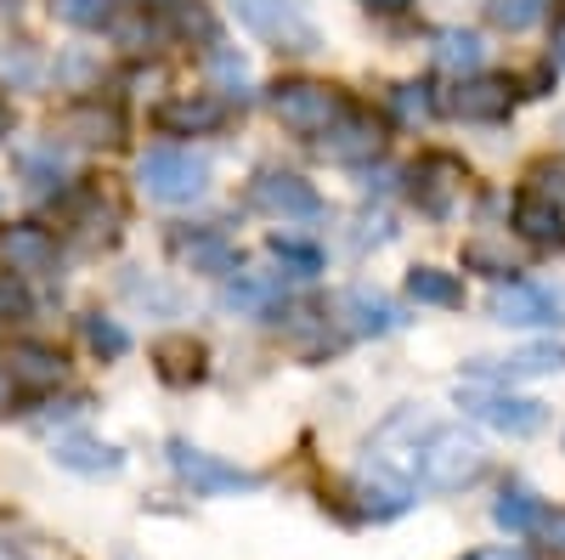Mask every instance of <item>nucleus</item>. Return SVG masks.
Segmentation results:
<instances>
[{
	"instance_id": "obj_37",
	"label": "nucleus",
	"mask_w": 565,
	"mask_h": 560,
	"mask_svg": "<svg viewBox=\"0 0 565 560\" xmlns=\"http://www.w3.org/2000/svg\"><path fill=\"white\" fill-rule=\"evenodd\" d=\"M559 63H565V40H559Z\"/></svg>"
},
{
	"instance_id": "obj_7",
	"label": "nucleus",
	"mask_w": 565,
	"mask_h": 560,
	"mask_svg": "<svg viewBox=\"0 0 565 560\" xmlns=\"http://www.w3.org/2000/svg\"><path fill=\"white\" fill-rule=\"evenodd\" d=\"M487 311L503 323V329H559L565 323L559 295L543 289V284H498Z\"/></svg>"
},
{
	"instance_id": "obj_1",
	"label": "nucleus",
	"mask_w": 565,
	"mask_h": 560,
	"mask_svg": "<svg viewBox=\"0 0 565 560\" xmlns=\"http://www.w3.org/2000/svg\"><path fill=\"white\" fill-rule=\"evenodd\" d=\"M487 471V447L469 436L463 425H436L418 436V453H413V487H424V493H458V487H469Z\"/></svg>"
},
{
	"instance_id": "obj_34",
	"label": "nucleus",
	"mask_w": 565,
	"mask_h": 560,
	"mask_svg": "<svg viewBox=\"0 0 565 560\" xmlns=\"http://www.w3.org/2000/svg\"><path fill=\"white\" fill-rule=\"evenodd\" d=\"M12 130V114H7V103H0V136H7Z\"/></svg>"
},
{
	"instance_id": "obj_3",
	"label": "nucleus",
	"mask_w": 565,
	"mask_h": 560,
	"mask_svg": "<svg viewBox=\"0 0 565 560\" xmlns=\"http://www.w3.org/2000/svg\"><path fill=\"white\" fill-rule=\"evenodd\" d=\"M136 176H141V193L159 199V204H193V199L210 193V159L193 154V148H153V154H141Z\"/></svg>"
},
{
	"instance_id": "obj_21",
	"label": "nucleus",
	"mask_w": 565,
	"mask_h": 560,
	"mask_svg": "<svg viewBox=\"0 0 565 560\" xmlns=\"http://www.w3.org/2000/svg\"><path fill=\"white\" fill-rule=\"evenodd\" d=\"M481 34H463V29H447V34H436V63L441 68H452V74H476L481 68Z\"/></svg>"
},
{
	"instance_id": "obj_18",
	"label": "nucleus",
	"mask_w": 565,
	"mask_h": 560,
	"mask_svg": "<svg viewBox=\"0 0 565 560\" xmlns=\"http://www.w3.org/2000/svg\"><path fill=\"white\" fill-rule=\"evenodd\" d=\"M452 114H463V119H503L509 114V85H498V80L458 85L452 91Z\"/></svg>"
},
{
	"instance_id": "obj_30",
	"label": "nucleus",
	"mask_w": 565,
	"mask_h": 560,
	"mask_svg": "<svg viewBox=\"0 0 565 560\" xmlns=\"http://www.w3.org/2000/svg\"><path fill=\"white\" fill-rule=\"evenodd\" d=\"M29 311V295L18 284V272H0V317H23Z\"/></svg>"
},
{
	"instance_id": "obj_36",
	"label": "nucleus",
	"mask_w": 565,
	"mask_h": 560,
	"mask_svg": "<svg viewBox=\"0 0 565 560\" xmlns=\"http://www.w3.org/2000/svg\"><path fill=\"white\" fill-rule=\"evenodd\" d=\"M153 7H175V0H153Z\"/></svg>"
},
{
	"instance_id": "obj_23",
	"label": "nucleus",
	"mask_w": 565,
	"mask_h": 560,
	"mask_svg": "<svg viewBox=\"0 0 565 560\" xmlns=\"http://www.w3.org/2000/svg\"><path fill=\"white\" fill-rule=\"evenodd\" d=\"M565 368V346H526V351H514L509 368H503V380H532V373H559Z\"/></svg>"
},
{
	"instance_id": "obj_24",
	"label": "nucleus",
	"mask_w": 565,
	"mask_h": 560,
	"mask_svg": "<svg viewBox=\"0 0 565 560\" xmlns=\"http://www.w3.org/2000/svg\"><path fill=\"white\" fill-rule=\"evenodd\" d=\"M52 18L68 23V29H108L114 0H52Z\"/></svg>"
},
{
	"instance_id": "obj_10",
	"label": "nucleus",
	"mask_w": 565,
	"mask_h": 560,
	"mask_svg": "<svg viewBox=\"0 0 565 560\" xmlns=\"http://www.w3.org/2000/svg\"><path fill=\"white\" fill-rule=\"evenodd\" d=\"M0 373H7L18 391H52V385H63L68 362H63L57 346H45V340H18L7 351V362H0Z\"/></svg>"
},
{
	"instance_id": "obj_38",
	"label": "nucleus",
	"mask_w": 565,
	"mask_h": 560,
	"mask_svg": "<svg viewBox=\"0 0 565 560\" xmlns=\"http://www.w3.org/2000/svg\"><path fill=\"white\" fill-rule=\"evenodd\" d=\"M503 560H526V554H503Z\"/></svg>"
},
{
	"instance_id": "obj_28",
	"label": "nucleus",
	"mask_w": 565,
	"mask_h": 560,
	"mask_svg": "<svg viewBox=\"0 0 565 560\" xmlns=\"http://www.w3.org/2000/svg\"><path fill=\"white\" fill-rule=\"evenodd\" d=\"M271 300H277L271 284H244L238 277V284L226 289V306H244V311H271Z\"/></svg>"
},
{
	"instance_id": "obj_2",
	"label": "nucleus",
	"mask_w": 565,
	"mask_h": 560,
	"mask_svg": "<svg viewBox=\"0 0 565 560\" xmlns=\"http://www.w3.org/2000/svg\"><path fill=\"white\" fill-rule=\"evenodd\" d=\"M266 108L289 125L295 136H328L340 119H345V97L334 85H322V80H277L266 91Z\"/></svg>"
},
{
	"instance_id": "obj_27",
	"label": "nucleus",
	"mask_w": 565,
	"mask_h": 560,
	"mask_svg": "<svg viewBox=\"0 0 565 560\" xmlns=\"http://www.w3.org/2000/svg\"><path fill=\"white\" fill-rule=\"evenodd\" d=\"M85 340L97 346L103 357H125V351H130V335L119 329L114 317H85Z\"/></svg>"
},
{
	"instance_id": "obj_25",
	"label": "nucleus",
	"mask_w": 565,
	"mask_h": 560,
	"mask_svg": "<svg viewBox=\"0 0 565 560\" xmlns=\"http://www.w3.org/2000/svg\"><path fill=\"white\" fill-rule=\"evenodd\" d=\"M40 80V57L29 52V45H7L0 40V85H34Z\"/></svg>"
},
{
	"instance_id": "obj_13",
	"label": "nucleus",
	"mask_w": 565,
	"mask_h": 560,
	"mask_svg": "<svg viewBox=\"0 0 565 560\" xmlns=\"http://www.w3.org/2000/svg\"><path fill=\"white\" fill-rule=\"evenodd\" d=\"M221 119H226V103H221V97H175V103L159 108V125H164L170 136H204V130H215Z\"/></svg>"
},
{
	"instance_id": "obj_12",
	"label": "nucleus",
	"mask_w": 565,
	"mask_h": 560,
	"mask_svg": "<svg viewBox=\"0 0 565 560\" xmlns=\"http://www.w3.org/2000/svg\"><path fill=\"white\" fill-rule=\"evenodd\" d=\"M52 453H57L63 471H79V476H114V471H125V453H119V447H108V442H97V436H79V431L57 436Z\"/></svg>"
},
{
	"instance_id": "obj_29",
	"label": "nucleus",
	"mask_w": 565,
	"mask_h": 560,
	"mask_svg": "<svg viewBox=\"0 0 565 560\" xmlns=\"http://www.w3.org/2000/svg\"><path fill=\"white\" fill-rule=\"evenodd\" d=\"M487 12H492L498 29H526V23L537 18V0H492Z\"/></svg>"
},
{
	"instance_id": "obj_8",
	"label": "nucleus",
	"mask_w": 565,
	"mask_h": 560,
	"mask_svg": "<svg viewBox=\"0 0 565 560\" xmlns=\"http://www.w3.org/2000/svg\"><path fill=\"white\" fill-rule=\"evenodd\" d=\"M249 199H255V210H266V215H277V221H317V215H322V193H317L306 176H295V170H266V176H255Z\"/></svg>"
},
{
	"instance_id": "obj_32",
	"label": "nucleus",
	"mask_w": 565,
	"mask_h": 560,
	"mask_svg": "<svg viewBox=\"0 0 565 560\" xmlns=\"http://www.w3.org/2000/svg\"><path fill=\"white\" fill-rule=\"evenodd\" d=\"M537 532L548 538V549H559V554H565V509H554V516H543V521H537Z\"/></svg>"
},
{
	"instance_id": "obj_5",
	"label": "nucleus",
	"mask_w": 565,
	"mask_h": 560,
	"mask_svg": "<svg viewBox=\"0 0 565 560\" xmlns=\"http://www.w3.org/2000/svg\"><path fill=\"white\" fill-rule=\"evenodd\" d=\"M164 453H170V471L193 487V493H204V498L255 493V487H260L255 471H238V464H226V458H215V453H204V447H193V442H170Z\"/></svg>"
},
{
	"instance_id": "obj_35",
	"label": "nucleus",
	"mask_w": 565,
	"mask_h": 560,
	"mask_svg": "<svg viewBox=\"0 0 565 560\" xmlns=\"http://www.w3.org/2000/svg\"><path fill=\"white\" fill-rule=\"evenodd\" d=\"M0 402H7V373H0Z\"/></svg>"
},
{
	"instance_id": "obj_14",
	"label": "nucleus",
	"mask_w": 565,
	"mask_h": 560,
	"mask_svg": "<svg viewBox=\"0 0 565 560\" xmlns=\"http://www.w3.org/2000/svg\"><path fill=\"white\" fill-rule=\"evenodd\" d=\"M63 136H74V142H85V148H114L119 136H125V125L103 103H79V108L63 114Z\"/></svg>"
},
{
	"instance_id": "obj_19",
	"label": "nucleus",
	"mask_w": 565,
	"mask_h": 560,
	"mask_svg": "<svg viewBox=\"0 0 565 560\" xmlns=\"http://www.w3.org/2000/svg\"><path fill=\"white\" fill-rule=\"evenodd\" d=\"M328 136H334V142H328V154H334V159H373V154H380V125L351 114V108H345V119L328 130Z\"/></svg>"
},
{
	"instance_id": "obj_33",
	"label": "nucleus",
	"mask_w": 565,
	"mask_h": 560,
	"mask_svg": "<svg viewBox=\"0 0 565 560\" xmlns=\"http://www.w3.org/2000/svg\"><path fill=\"white\" fill-rule=\"evenodd\" d=\"M367 7H373V12H407L413 0H367Z\"/></svg>"
},
{
	"instance_id": "obj_15",
	"label": "nucleus",
	"mask_w": 565,
	"mask_h": 560,
	"mask_svg": "<svg viewBox=\"0 0 565 560\" xmlns=\"http://www.w3.org/2000/svg\"><path fill=\"white\" fill-rule=\"evenodd\" d=\"M153 368H159V380H164V385H193L199 373H204V346H199V340H186V335L159 340V346H153Z\"/></svg>"
},
{
	"instance_id": "obj_9",
	"label": "nucleus",
	"mask_w": 565,
	"mask_h": 560,
	"mask_svg": "<svg viewBox=\"0 0 565 560\" xmlns=\"http://www.w3.org/2000/svg\"><path fill=\"white\" fill-rule=\"evenodd\" d=\"M0 255H7L18 277H45L57 266V239L40 221H12V226H0Z\"/></svg>"
},
{
	"instance_id": "obj_16",
	"label": "nucleus",
	"mask_w": 565,
	"mask_h": 560,
	"mask_svg": "<svg viewBox=\"0 0 565 560\" xmlns=\"http://www.w3.org/2000/svg\"><path fill=\"white\" fill-rule=\"evenodd\" d=\"M548 516L543 509V498L532 493V487H503L498 493V504H492V521L503 527V532H514V538H526V532H537V521Z\"/></svg>"
},
{
	"instance_id": "obj_20",
	"label": "nucleus",
	"mask_w": 565,
	"mask_h": 560,
	"mask_svg": "<svg viewBox=\"0 0 565 560\" xmlns=\"http://www.w3.org/2000/svg\"><path fill=\"white\" fill-rule=\"evenodd\" d=\"M407 295H413L418 306H463V284H458L452 272H441V266L407 272Z\"/></svg>"
},
{
	"instance_id": "obj_17",
	"label": "nucleus",
	"mask_w": 565,
	"mask_h": 560,
	"mask_svg": "<svg viewBox=\"0 0 565 560\" xmlns=\"http://www.w3.org/2000/svg\"><path fill=\"white\" fill-rule=\"evenodd\" d=\"M340 306L351 311V329L356 335H391V329H402V311L385 295H373V289H351Z\"/></svg>"
},
{
	"instance_id": "obj_6",
	"label": "nucleus",
	"mask_w": 565,
	"mask_h": 560,
	"mask_svg": "<svg viewBox=\"0 0 565 560\" xmlns=\"http://www.w3.org/2000/svg\"><path fill=\"white\" fill-rule=\"evenodd\" d=\"M458 402H463V413L487 419V425L503 431V436H532L548 419L537 397H514V391H498V385H469V391H458Z\"/></svg>"
},
{
	"instance_id": "obj_11",
	"label": "nucleus",
	"mask_w": 565,
	"mask_h": 560,
	"mask_svg": "<svg viewBox=\"0 0 565 560\" xmlns=\"http://www.w3.org/2000/svg\"><path fill=\"white\" fill-rule=\"evenodd\" d=\"M170 255H175L181 266H193V272H210V277L238 272V255H232V244L221 239V232H210V226H181L175 239H170Z\"/></svg>"
},
{
	"instance_id": "obj_22",
	"label": "nucleus",
	"mask_w": 565,
	"mask_h": 560,
	"mask_svg": "<svg viewBox=\"0 0 565 560\" xmlns=\"http://www.w3.org/2000/svg\"><path fill=\"white\" fill-rule=\"evenodd\" d=\"M514 226H521L526 239H537V244H565L559 210H554V204H543V199H521V204H514Z\"/></svg>"
},
{
	"instance_id": "obj_4",
	"label": "nucleus",
	"mask_w": 565,
	"mask_h": 560,
	"mask_svg": "<svg viewBox=\"0 0 565 560\" xmlns=\"http://www.w3.org/2000/svg\"><path fill=\"white\" fill-rule=\"evenodd\" d=\"M226 12L282 52H317V23L300 12V0H226Z\"/></svg>"
},
{
	"instance_id": "obj_26",
	"label": "nucleus",
	"mask_w": 565,
	"mask_h": 560,
	"mask_svg": "<svg viewBox=\"0 0 565 560\" xmlns=\"http://www.w3.org/2000/svg\"><path fill=\"white\" fill-rule=\"evenodd\" d=\"M271 261H277V266H289L295 277L322 272V255H317L311 244H295V239H271Z\"/></svg>"
},
{
	"instance_id": "obj_31",
	"label": "nucleus",
	"mask_w": 565,
	"mask_h": 560,
	"mask_svg": "<svg viewBox=\"0 0 565 560\" xmlns=\"http://www.w3.org/2000/svg\"><path fill=\"white\" fill-rule=\"evenodd\" d=\"M396 114L402 119H424V114H430V97H424V85H396Z\"/></svg>"
}]
</instances>
